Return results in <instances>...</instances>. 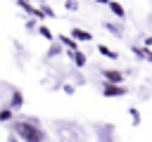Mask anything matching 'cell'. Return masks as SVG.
<instances>
[{"label": "cell", "mask_w": 152, "mask_h": 142, "mask_svg": "<svg viewBox=\"0 0 152 142\" xmlns=\"http://www.w3.org/2000/svg\"><path fill=\"white\" fill-rule=\"evenodd\" d=\"M12 128H14V137H19L24 142H38V140H45L48 137L45 130L38 123H33V121H14Z\"/></svg>", "instance_id": "6da1fadb"}, {"label": "cell", "mask_w": 152, "mask_h": 142, "mask_svg": "<svg viewBox=\"0 0 152 142\" xmlns=\"http://www.w3.org/2000/svg\"><path fill=\"white\" fill-rule=\"evenodd\" d=\"M126 92H128V88H124L121 83L107 80V83L102 85V95H104V97H121V95H126Z\"/></svg>", "instance_id": "7a4b0ae2"}, {"label": "cell", "mask_w": 152, "mask_h": 142, "mask_svg": "<svg viewBox=\"0 0 152 142\" xmlns=\"http://www.w3.org/2000/svg\"><path fill=\"white\" fill-rule=\"evenodd\" d=\"M7 106H10L12 111H14V109H21V106H24V95H21L19 90H12V97H10V104H7Z\"/></svg>", "instance_id": "3957f363"}, {"label": "cell", "mask_w": 152, "mask_h": 142, "mask_svg": "<svg viewBox=\"0 0 152 142\" xmlns=\"http://www.w3.org/2000/svg\"><path fill=\"white\" fill-rule=\"evenodd\" d=\"M102 76H104L107 80H112V83H121V80H124V73L116 71V69H102Z\"/></svg>", "instance_id": "277c9868"}, {"label": "cell", "mask_w": 152, "mask_h": 142, "mask_svg": "<svg viewBox=\"0 0 152 142\" xmlns=\"http://www.w3.org/2000/svg\"><path fill=\"white\" fill-rule=\"evenodd\" d=\"M107 5H109L112 14H114L116 19H124V17H126V9H124V5H121V2H116V0H109Z\"/></svg>", "instance_id": "5b68a950"}, {"label": "cell", "mask_w": 152, "mask_h": 142, "mask_svg": "<svg viewBox=\"0 0 152 142\" xmlns=\"http://www.w3.org/2000/svg\"><path fill=\"white\" fill-rule=\"evenodd\" d=\"M69 57H71V62L76 64V66H86V54L76 47V50H69Z\"/></svg>", "instance_id": "8992f818"}, {"label": "cell", "mask_w": 152, "mask_h": 142, "mask_svg": "<svg viewBox=\"0 0 152 142\" xmlns=\"http://www.w3.org/2000/svg\"><path fill=\"white\" fill-rule=\"evenodd\" d=\"M71 38H76V40H81V43L93 40V36H90L88 31H83V28H71Z\"/></svg>", "instance_id": "52a82bcc"}, {"label": "cell", "mask_w": 152, "mask_h": 142, "mask_svg": "<svg viewBox=\"0 0 152 142\" xmlns=\"http://www.w3.org/2000/svg\"><path fill=\"white\" fill-rule=\"evenodd\" d=\"M133 52H135L140 59H145V62H152V52L147 50V45H135V47H133Z\"/></svg>", "instance_id": "ba28073f"}, {"label": "cell", "mask_w": 152, "mask_h": 142, "mask_svg": "<svg viewBox=\"0 0 152 142\" xmlns=\"http://www.w3.org/2000/svg\"><path fill=\"white\" fill-rule=\"evenodd\" d=\"M59 43H62L64 47H69V50H76V47H78V40H76V38H69V36H59Z\"/></svg>", "instance_id": "9c48e42d"}, {"label": "cell", "mask_w": 152, "mask_h": 142, "mask_svg": "<svg viewBox=\"0 0 152 142\" xmlns=\"http://www.w3.org/2000/svg\"><path fill=\"white\" fill-rule=\"evenodd\" d=\"M97 50H100V54H104V57H109V59H116L119 54L114 52V50H109L107 45H97Z\"/></svg>", "instance_id": "30bf717a"}, {"label": "cell", "mask_w": 152, "mask_h": 142, "mask_svg": "<svg viewBox=\"0 0 152 142\" xmlns=\"http://www.w3.org/2000/svg\"><path fill=\"white\" fill-rule=\"evenodd\" d=\"M38 31H40V36H43L45 40H52V38H55V36H52V31H50L48 26H38Z\"/></svg>", "instance_id": "8fae6325"}, {"label": "cell", "mask_w": 152, "mask_h": 142, "mask_svg": "<svg viewBox=\"0 0 152 142\" xmlns=\"http://www.w3.org/2000/svg\"><path fill=\"white\" fill-rule=\"evenodd\" d=\"M10 118H12V109H10V106L0 109V121H10Z\"/></svg>", "instance_id": "7c38bea8"}, {"label": "cell", "mask_w": 152, "mask_h": 142, "mask_svg": "<svg viewBox=\"0 0 152 142\" xmlns=\"http://www.w3.org/2000/svg\"><path fill=\"white\" fill-rule=\"evenodd\" d=\"M128 114H131L133 123H135V125H140V114H138V109H133V106H131V109H128Z\"/></svg>", "instance_id": "4fadbf2b"}, {"label": "cell", "mask_w": 152, "mask_h": 142, "mask_svg": "<svg viewBox=\"0 0 152 142\" xmlns=\"http://www.w3.org/2000/svg\"><path fill=\"white\" fill-rule=\"evenodd\" d=\"M104 28H107L109 33H114V36H121V28H116V26H112V24H104Z\"/></svg>", "instance_id": "5bb4252c"}, {"label": "cell", "mask_w": 152, "mask_h": 142, "mask_svg": "<svg viewBox=\"0 0 152 142\" xmlns=\"http://www.w3.org/2000/svg\"><path fill=\"white\" fill-rule=\"evenodd\" d=\"M59 52H62V47H59V45H52L50 52H48V57H55V54H59Z\"/></svg>", "instance_id": "9a60e30c"}, {"label": "cell", "mask_w": 152, "mask_h": 142, "mask_svg": "<svg viewBox=\"0 0 152 142\" xmlns=\"http://www.w3.org/2000/svg\"><path fill=\"white\" fill-rule=\"evenodd\" d=\"M66 9H78V2H74V0H66Z\"/></svg>", "instance_id": "2e32d148"}, {"label": "cell", "mask_w": 152, "mask_h": 142, "mask_svg": "<svg viewBox=\"0 0 152 142\" xmlns=\"http://www.w3.org/2000/svg\"><path fill=\"white\" fill-rule=\"evenodd\" d=\"M64 92L66 95H74V85H64Z\"/></svg>", "instance_id": "e0dca14e"}, {"label": "cell", "mask_w": 152, "mask_h": 142, "mask_svg": "<svg viewBox=\"0 0 152 142\" xmlns=\"http://www.w3.org/2000/svg\"><path fill=\"white\" fill-rule=\"evenodd\" d=\"M93 2H100V5H107L109 0H93Z\"/></svg>", "instance_id": "ac0fdd59"}]
</instances>
